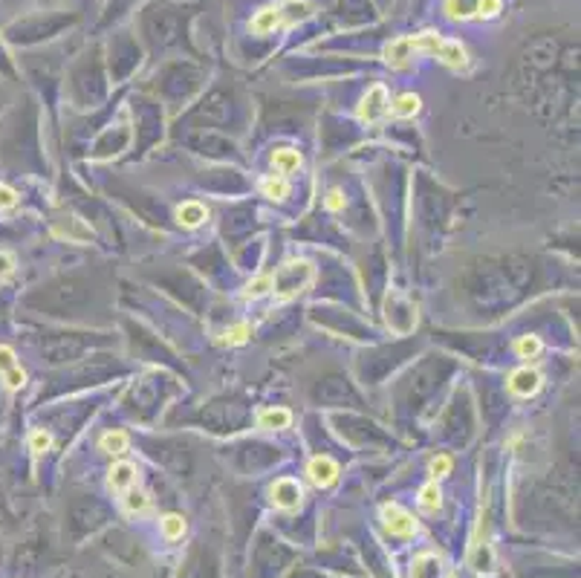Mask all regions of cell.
<instances>
[{
  "label": "cell",
  "mask_w": 581,
  "mask_h": 578,
  "mask_svg": "<svg viewBox=\"0 0 581 578\" xmlns=\"http://www.w3.org/2000/svg\"><path fill=\"white\" fill-rule=\"evenodd\" d=\"M312 278H315V266L310 260H289V263H284L281 269L272 275L275 298H278V301L295 298V295H301L304 289H310Z\"/></svg>",
  "instance_id": "1"
},
{
  "label": "cell",
  "mask_w": 581,
  "mask_h": 578,
  "mask_svg": "<svg viewBox=\"0 0 581 578\" xmlns=\"http://www.w3.org/2000/svg\"><path fill=\"white\" fill-rule=\"evenodd\" d=\"M391 110V98H387V87L385 84H373V87L365 93L362 104H358V119L367 122V124H376L387 116Z\"/></svg>",
  "instance_id": "2"
},
{
  "label": "cell",
  "mask_w": 581,
  "mask_h": 578,
  "mask_svg": "<svg viewBox=\"0 0 581 578\" xmlns=\"http://www.w3.org/2000/svg\"><path fill=\"white\" fill-rule=\"evenodd\" d=\"M382 524L391 535H399V538H408V535L417 532V518L411 512H405L399 503H385L382 506Z\"/></svg>",
  "instance_id": "3"
},
{
  "label": "cell",
  "mask_w": 581,
  "mask_h": 578,
  "mask_svg": "<svg viewBox=\"0 0 581 578\" xmlns=\"http://www.w3.org/2000/svg\"><path fill=\"white\" fill-rule=\"evenodd\" d=\"M301 498H304V491H301L298 480H293V477H281V480H275V486H272V503L278 506V509H284V512L298 509Z\"/></svg>",
  "instance_id": "4"
},
{
  "label": "cell",
  "mask_w": 581,
  "mask_h": 578,
  "mask_svg": "<svg viewBox=\"0 0 581 578\" xmlns=\"http://www.w3.org/2000/svg\"><path fill=\"white\" fill-rule=\"evenodd\" d=\"M417 55V49H413V35H402V38H394L391 44L385 47L382 52V58L387 67H394V69H402L411 64V58Z\"/></svg>",
  "instance_id": "5"
},
{
  "label": "cell",
  "mask_w": 581,
  "mask_h": 578,
  "mask_svg": "<svg viewBox=\"0 0 581 578\" xmlns=\"http://www.w3.org/2000/svg\"><path fill=\"white\" fill-rule=\"evenodd\" d=\"M307 477L318 486V489H327L339 480V463L330 460V457H312L307 463Z\"/></svg>",
  "instance_id": "6"
},
{
  "label": "cell",
  "mask_w": 581,
  "mask_h": 578,
  "mask_svg": "<svg viewBox=\"0 0 581 578\" xmlns=\"http://www.w3.org/2000/svg\"><path fill=\"white\" fill-rule=\"evenodd\" d=\"M509 390L515 397H535L541 390V373H535L532 368H521L509 376Z\"/></svg>",
  "instance_id": "7"
},
{
  "label": "cell",
  "mask_w": 581,
  "mask_h": 578,
  "mask_svg": "<svg viewBox=\"0 0 581 578\" xmlns=\"http://www.w3.org/2000/svg\"><path fill=\"white\" fill-rule=\"evenodd\" d=\"M411 578H446V567H442V558L434 553H422L413 558L411 564Z\"/></svg>",
  "instance_id": "8"
},
{
  "label": "cell",
  "mask_w": 581,
  "mask_h": 578,
  "mask_svg": "<svg viewBox=\"0 0 581 578\" xmlns=\"http://www.w3.org/2000/svg\"><path fill=\"white\" fill-rule=\"evenodd\" d=\"M205 220H209V211H205V205L197 203V200H188L176 208V223L185 225V229H197V225H203Z\"/></svg>",
  "instance_id": "9"
},
{
  "label": "cell",
  "mask_w": 581,
  "mask_h": 578,
  "mask_svg": "<svg viewBox=\"0 0 581 578\" xmlns=\"http://www.w3.org/2000/svg\"><path fill=\"white\" fill-rule=\"evenodd\" d=\"M107 483H110V489H116V491H128V489H133L136 486V466L133 463H116L113 469H110V474H107Z\"/></svg>",
  "instance_id": "10"
},
{
  "label": "cell",
  "mask_w": 581,
  "mask_h": 578,
  "mask_svg": "<svg viewBox=\"0 0 581 578\" xmlns=\"http://www.w3.org/2000/svg\"><path fill=\"white\" fill-rule=\"evenodd\" d=\"M437 58L442 64H448V67H463L466 64V47L460 44V41H454V38H442V44L437 49Z\"/></svg>",
  "instance_id": "11"
},
{
  "label": "cell",
  "mask_w": 581,
  "mask_h": 578,
  "mask_svg": "<svg viewBox=\"0 0 581 578\" xmlns=\"http://www.w3.org/2000/svg\"><path fill=\"white\" fill-rule=\"evenodd\" d=\"M272 165H275V171L278 174H293L301 168V153L293 151V148H278L272 153Z\"/></svg>",
  "instance_id": "12"
},
{
  "label": "cell",
  "mask_w": 581,
  "mask_h": 578,
  "mask_svg": "<svg viewBox=\"0 0 581 578\" xmlns=\"http://www.w3.org/2000/svg\"><path fill=\"white\" fill-rule=\"evenodd\" d=\"M289 422H293V414L286 408H266V411L258 414L260 428H289Z\"/></svg>",
  "instance_id": "13"
},
{
  "label": "cell",
  "mask_w": 581,
  "mask_h": 578,
  "mask_svg": "<svg viewBox=\"0 0 581 578\" xmlns=\"http://www.w3.org/2000/svg\"><path fill=\"white\" fill-rule=\"evenodd\" d=\"M420 107H422V98L417 93H402L391 104V113L399 116V119H411V116H417V113H420Z\"/></svg>",
  "instance_id": "14"
},
{
  "label": "cell",
  "mask_w": 581,
  "mask_h": 578,
  "mask_svg": "<svg viewBox=\"0 0 581 578\" xmlns=\"http://www.w3.org/2000/svg\"><path fill=\"white\" fill-rule=\"evenodd\" d=\"M278 23H281V9H278V6H266V9H260L258 15L252 18V30H255L258 35H266V32H272Z\"/></svg>",
  "instance_id": "15"
},
{
  "label": "cell",
  "mask_w": 581,
  "mask_h": 578,
  "mask_svg": "<svg viewBox=\"0 0 581 578\" xmlns=\"http://www.w3.org/2000/svg\"><path fill=\"white\" fill-rule=\"evenodd\" d=\"M477 12V0H446V15L451 21H468Z\"/></svg>",
  "instance_id": "16"
},
{
  "label": "cell",
  "mask_w": 581,
  "mask_h": 578,
  "mask_svg": "<svg viewBox=\"0 0 581 578\" xmlns=\"http://www.w3.org/2000/svg\"><path fill=\"white\" fill-rule=\"evenodd\" d=\"M128 434L124 431H107L104 436H102V451L104 454H124V451H128Z\"/></svg>",
  "instance_id": "17"
},
{
  "label": "cell",
  "mask_w": 581,
  "mask_h": 578,
  "mask_svg": "<svg viewBox=\"0 0 581 578\" xmlns=\"http://www.w3.org/2000/svg\"><path fill=\"white\" fill-rule=\"evenodd\" d=\"M260 191H264V197H269V200H286L289 182L284 177H266V179H260Z\"/></svg>",
  "instance_id": "18"
},
{
  "label": "cell",
  "mask_w": 581,
  "mask_h": 578,
  "mask_svg": "<svg viewBox=\"0 0 581 578\" xmlns=\"http://www.w3.org/2000/svg\"><path fill=\"white\" fill-rule=\"evenodd\" d=\"M420 506H422L425 512H437L440 506H442V495H440V486H437V480L425 483V486L420 489Z\"/></svg>",
  "instance_id": "19"
},
{
  "label": "cell",
  "mask_w": 581,
  "mask_h": 578,
  "mask_svg": "<svg viewBox=\"0 0 581 578\" xmlns=\"http://www.w3.org/2000/svg\"><path fill=\"white\" fill-rule=\"evenodd\" d=\"M541 350H544V344H541V338H538V335H523V338H518V344H515V353L521 359H538V356H541Z\"/></svg>",
  "instance_id": "20"
},
{
  "label": "cell",
  "mask_w": 581,
  "mask_h": 578,
  "mask_svg": "<svg viewBox=\"0 0 581 578\" xmlns=\"http://www.w3.org/2000/svg\"><path fill=\"white\" fill-rule=\"evenodd\" d=\"M159 524H162V535H165L168 541L183 538V532H185V520H183V515H174V512H171V515H165Z\"/></svg>",
  "instance_id": "21"
},
{
  "label": "cell",
  "mask_w": 581,
  "mask_h": 578,
  "mask_svg": "<svg viewBox=\"0 0 581 578\" xmlns=\"http://www.w3.org/2000/svg\"><path fill=\"white\" fill-rule=\"evenodd\" d=\"M148 495L145 491H133V489H128L124 491V509L128 512H133V515H139V512H145L148 509Z\"/></svg>",
  "instance_id": "22"
},
{
  "label": "cell",
  "mask_w": 581,
  "mask_h": 578,
  "mask_svg": "<svg viewBox=\"0 0 581 578\" xmlns=\"http://www.w3.org/2000/svg\"><path fill=\"white\" fill-rule=\"evenodd\" d=\"M266 292H272V278H269V275L255 278L252 284L246 287V292H243V295H246V298H264Z\"/></svg>",
  "instance_id": "23"
},
{
  "label": "cell",
  "mask_w": 581,
  "mask_h": 578,
  "mask_svg": "<svg viewBox=\"0 0 581 578\" xmlns=\"http://www.w3.org/2000/svg\"><path fill=\"white\" fill-rule=\"evenodd\" d=\"M501 9H503V0H477V12H475V15L489 21V18L501 15Z\"/></svg>",
  "instance_id": "24"
},
{
  "label": "cell",
  "mask_w": 581,
  "mask_h": 578,
  "mask_svg": "<svg viewBox=\"0 0 581 578\" xmlns=\"http://www.w3.org/2000/svg\"><path fill=\"white\" fill-rule=\"evenodd\" d=\"M246 338H249V324H234L231 330L223 333V338H220V342H223V344H243Z\"/></svg>",
  "instance_id": "25"
},
{
  "label": "cell",
  "mask_w": 581,
  "mask_h": 578,
  "mask_svg": "<svg viewBox=\"0 0 581 578\" xmlns=\"http://www.w3.org/2000/svg\"><path fill=\"white\" fill-rule=\"evenodd\" d=\"M30 445H32L35 454H44V451H49V445H52V434L49 431H35L30 436Z\"/></svg>",
  "instance_id": "26"
},
{
  "label": "cell",
  "mask_w": 581,
  "mask_h": 578,
  "mask_svg": "<svg viewBox=\"0 0 581 578\" xmlns=\"http://www.w3.org/2000/svg\"><path fill=\"white\" fill-rule=\"evenodd\" d=\"M18 368V362H15V350L12 347H0V376H6Z\"/></svg>",
  "instance_id": "27"
},
{
  "label": "cell",
  "mask_w": 581,
  "mask_h": 578,
  "mask_svg": "<svg viewBox=\"0 0 581 578\" xmlns=\"http://www.w3.org/2000/svg\"><path fill=\"white\" fill-rule=\"evenodd\" d=\"M451 466H454V463H451L448 454H437V457L431 460V474H434V477H446V474L451 471Z\"/></svg>",
  "instance_id": "28"
},
{
  "label": "cell",
  "mask_w": 581,
  "mask_h": 578,
  "mask_svg": "<svg viewBox=\"0 0 581 578\" xmlns=\"http://www.w3.org/2000/svg\"><path fill=\"white\" fill-rule=\"evenodd\" d=\"M15 266H18L15 255H12V252H3V249H0V280H6L12 272H15Z\"/></svg>",
  "instance_id": "29"
},
{
  "label": "cell",
  "mask_w": 581,
  "mask_h": 578,
  "mask_svg": "<svg viewBox=\"0 0 581 578\" xmlns=\"http://www.w3.org/2000/svg\"><path fill=\"white\" fill-rule=\"evenodd\" d=\"M15 205H18V194H15V188L0 186V211H9V208H15Z\"/></svg>",
  "instance_id": "30"
},
{
  "label": "cell",
  "mask_w": 581,
  "mask_h": 578,
  "mask_svg": "<svg viewBox=\"0 0 581 578\" xmlns=\"http://www.w3.org/2000/svg\"><path fill=\"white\" fill-rule=\"evenodd\" d=\"M327 208H330V211H341V208H344V197H341V191H330V194H327Z\"/></svg>",
  "instance_id": "31"
}]
</instances>
